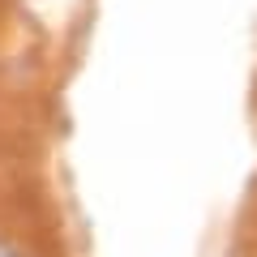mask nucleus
I'll list each match as a JSON object with an SVG mask.
<instances>
[{
    "mask_svg": "<svg viewBox=\"0 0 257 257\" xmlns=\"http://www.w3.org/2000/svg\"><path fill=\"white\" fill-rule=\"evenodd\" d=\"M0 257H26V253H22V248L13 244V240H5V236H0Z\"/></svg>",
    "mask_w": 257,
    "mask_h": 257,
    "instance_id": "nucleus-1",
    "label": "nucleus"
}]
</instances>
